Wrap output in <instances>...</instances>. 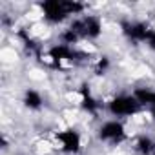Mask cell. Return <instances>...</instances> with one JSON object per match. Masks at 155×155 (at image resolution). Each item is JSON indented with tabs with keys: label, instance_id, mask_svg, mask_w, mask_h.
Segmentation results:
<instances>
[{
	"label": "cell",
	"instance_id": "cell-1",
	"mask_svg": "<svg viewBox=\"0 0 155 155\" xmlns=\"http://www.w3.org/2000/svg\"><path fill=\"white\" fill-rule=\"evenodd\" d=\"M42 17L49 24H60L69 17L84 15L86 6L81 2H68V0H46L40 4Z\"/></svg>",
	"mask_w": 155,
	"mask_h": 155
},
{
	"label": "cell",
	"instance_id": "cell-2",
	"mask_svg": "<svg viewBox=\"0 0 155 155\" xmlns=\"http://www.w3.org/2000/svg\"><path fill=\"white\" fill-rule=\"evenodd\" d=\"M142 110V106L139 104V101L135 99V95H117L113 97L108 104H106V111L113 117V119H126V117H131V115H137L139 111Z\"/></svg>",
	"mask_w": 155,
	"mask_h": 155
},
{
	"label": "cell",
	"instance_id": "cell-3",
	"mask_svg": "<svg viewBox=\"0 0 155 155\" xmlns=\"http://www.w3.org/2000/svg\"><path fill=\"white\" fill-rule=\"evenodd\" d=\"M69 28L79 35L81 40H97L102 35V20L99 15H82L77 20H73Z\"/></svg>",
	"mask_w": 155,
	"mask_h": 155
},
{
	"label": "cell",
	"instance_id": "cell-4",
	"mask_svg": "<svg viewBox=\"0 0 155 155\" xmlns=\"http://www.w3.org/2000/svg\"><path fill=\"white\" fill-rule=\"evenodd\" d=\"M99 139L106 144H111V146H117L120 142H124L128 139V133H126V126L120 119H108L104 120L99 130Z\"/></svg>",
	"mask_w": 155,
	"mask_h": 155
},
{
	"label": "cell",
	"instance_id": "cell-5",
	"mask_svg": "<svg viewBox=\"0 0 155 155\" xmlns=\"http://www.w3.org/2000/svg\"><path fill=\"white\" fill-rule=\"evenodd\" d=\"M57 142H58V148L64 153H69V155H75L82 150V135L75 128H66V130L58 131L57 133Z\"/></svg>",
	"mask_w": 155,
	"mask_h": 155
},
{
	"label": "cell",
	"instance_id": "cell-6",
	"mask_svg": "<svg viewBox=\"0 0 155 155\" xmlns=\"http://www.w3.org/2000/svg\"><path fill=\"white\" fill-rule=\"evenodd\" d=\"M151 28L144 22H137V20H128V22H122V33L131 40V42H146L148 40V35H150Z\"/></svg>",
	"mask_w": 155,
	"mask_h": 155
},
{
	"label": "cell",
	"instance_id": "cell-7",
	"mask_svg": "<svg viewBox=\"0 0 155 155\" xmlns=\"http://www.w3.org/2000/svg\"><path fill=\"white\" fill-rule=\"evenodd\" d=\"M133 148L139 155H153L155 153V140L150 135H140L135 139Z\"/></svg>",
	"mask_w": 155,
	"mask_h": 155
},
{
	"label": "cell",
	"instance_id": "cell-8",
	"mask_svg": "<svg viewBox=\"0 0 155 155\" xmlns=\"http://www.w3.org/2000/svg\"><path fill=\"white\" fill-rule=\"evenodd\" d=\"M133 95H135V99L139 101V104L142 108L151 110L155 106V90H151V88H137L133 91Z\"/></svg>",
	"mask_w": 155,
	"mask_h": 155
},
{
	"label": "cell",
	"instance_id": "cell-9",
	"mask_svg": "<svg viewBox=\"0 0 155 155\" xmlns=\"http://www.w3.org/2000/svg\"><path fill=\"white\" fill-rule=\"evenodd\" d=\"M22 102L28 110H40L44 106V99H42V93L37 91V90H26L24 91V97H22Z\"/></svg>",
	"mask_w": 155,
	"mask_h": 155
},
{
	"label": "cell",
	"instance_id": "cell-10",
	"mask_svg": "<svg viewBox=\"0 0 155 155\" xmlns=\"http://www.w3.org/2000/svg\"><path fill=\"white\" fill-rule=\"evenodd\" d=\"M82 108L86 110V111H90V113H97L99 111V108H101V102L90 93V90H84L82 91Z\"/></svg>",
	"mask_w": 155,
	"mask_h": 155
},
{
	"label": "cell",
	"instance_id": "cell-11",
	"mask_svg": "<svg viewBox=\"0 0 155 155\" xmlns=\"http://www.w3.org/2000/svg\"><path fill=\"white\" fill-rule=\"evenodd\" d=\"M108 66H110V60H108L106 57H101V58H99V62H97V71L101 73V71H104Z\"/></svg>",
	"mask_w": 155,
	"mask_h": 155
}]
</instances>
